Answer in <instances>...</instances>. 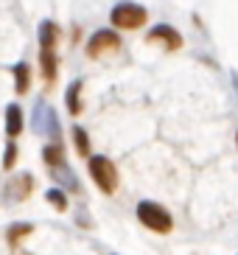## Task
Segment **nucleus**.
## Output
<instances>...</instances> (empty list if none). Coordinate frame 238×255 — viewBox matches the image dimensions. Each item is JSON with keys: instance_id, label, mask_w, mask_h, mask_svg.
<instances>
[{"instance_id": "nucleus-8", "label": "nucleus", "mask_w": 238, "mask_h": 255, "mask_svg": "<svg viewBox=\"0 0 238 255\" xmlns=\"http://www.w3.org/2000/svg\"><path fill=\"white\" fill-rule=\"evenodd\" d=\"M56 37H59V28H56L51 20H45V23L39 25V48H53Z\"/></svg>"}, {"instance_id": "nucleus-9", "label": "nucleus", "mask_w": 238, "mask_h": 255, "mask_svg": "<svg viewBox=\"0 0 238 255\" xmlns=\"http://www.w3.org/2000/svg\"><path fill=\"white\" fill-rule=\"evenodd\" d=\"M14 82H17V93H20V96L28 90V82H31L28 62H17V65H14Z\"/></svg>"}, {"instance_id": "nucleus-4", "label": "nucleus", "mask_w": 238, "mask_h": 255, "mask_svg": "<svg viewBox=\"0 0 238 255\" xmlns=\"http://www.w3.org/2000/svg\"><path fill=\"white\" fill-rule=\"evenodd\" d=\"M118 45H120V37L115 31H96L93 39L87 42V56L96 59V56H101L107 51H118Z\"/></svg>"}, {"instance_id": "nucleus-13", "label": "nucleus", "mask_w": 238, "mask_h": 255, "mask_svg": "<svg viewBox=\"0 0 238 255\" xmlns=\"http://www.w3.org/2000/svg\"><path fill=\"white\" fill-rule=\"evenodd\" d=\"M48 202H51L53 208L65 210V208H67V196H65V191H62V188H51V191H48Z\"/></svg>"}, {"instance_id": "nucleus-12", "label": "nucleus", "mask_w": 238, "mask_h": 255, "mask_svg": "<svg viewBox=\"0 0 238 255\" xmlns=\"http://www.w3.org/2000/svg\"><path fill=\"white\" fill-rule=\"evenodd\" d=\"M42 157H45V163H48V165H59V163H62V146H59V143L45 146Z\"/></svg>"}, {"instance_id": "nucleus-10", "label": "nucleus", "mask_w": 238, "mask_h": 255, "mask_svg": "<svg viewBox=\"0 0 238 255\" xmlns=\"http://www.w3.org/2000/svg\"><path fill=\"white\" fill-rule=\"evenodd\" d=\"M79 93H82V82H73L70 87H67V110H70V115H79L82 113V101H79Z\"/></svg>"}, {"instance_id": "nucleus-5", "label": "nucleus", "mask_w": 238, "mask_h": 255, "mask_svg": "<svg viewBox=\"0 0 238 255\" xmlns=\"http://www.w3.org/2000/svg\"><path fill=\"white\" fill-rule=\"evenodd\" d=\"M149 39L151 42H163L168 51H177V48L182 45V37H179L177 28H171V25H154V28L149 31Z\"/></svg>"}, {"instance_id": "nucleus-14", "label": "nucleus", "mask_w": 238, "mask_h": 255, "mask_svg": "<svg viewBox=\"0 0 238 255\" xmlns=\"http://www.w3.org/2000/svg\"><path fill=\"white\" fill-rule=\"evenodd\" d=\"M14 160H17V143H14V140H8V146H6V157H3V168H6V171H11Z\"/></svg>"}, {"instance_id": "nucleus-3", "label": "nucleus", "mask_w": 238, "mask_h": 255, "mask_svg": "<svg viewBox=\"0 0 238 255\" xmlns=\"http://www.w3.org/2000/svg\"><path fill=\"white\" fill-rule=\"evenodd\" d=\"M112 25L115 28H140L143 23H146V8L137 6V3H118V6L112 8V14H110Z\"/></svg>"}, {"instance_id": "nucleus-6", "label": "nucleus", "mask_w": 238, "mask_h": 255, "mask_svg": "<svg viewBox=\"0 0 238 255\" xmlns=\"http://www.w3.org/2000/svg\"><path fill=\"white\" fill-rule=\"evenodd\" d=\"M6 132H8V137H17L22 132V110L17 104L6 107Z\"/></svg>"}, {"instance_id": "nucleus-16", "label": "nucleus", "mask_w": 238, "mask_h": 255, "mask_svg": "<svg viewBox=\"0 0 238 255\" xmlns=\"http://www.w3.org/2000/svg\"><path fill=\"white\" fill-rule=\"evenodd\" d=\"M236 140H238V137H236Z\"/></svg>"}, {"instance_id": "nucleus-15", "label": "nucleus", "mask_w": 238, "mask_h": 255, "mask_svg": "<svg viewBox=\"0 0 238 255\" xmlns=\"http://www.w3.org/2000/svg\"><path fill=\"white\" fill-rule=\"evenodd\" d=\"M31 233V225H11L8 227V239L14 241V239H20V236H28Z\"/></svg>"}, {"instance_id": "nucleus-7", "label": "nucleus", "mask_w": 238, "mask_h": 255, "mask_svg": "<svg viewBox=\"0 0 238 255\" xmlns=\"http://www.w3.org/2000/svg\"><path fill=\"white\" fill-rule=\"evenodd\" d=\"M39 68H42V76L48 82L56 79V53H53V48H42L39 51Z\"/></svg>"}, {"instance_id": "nucleus-11", "label": "nucleus", "mask_w": 238, "mask_h": 255, "mask_svg": "<svg viewBox=\"0 0 238 255\" xmlns=\"http://www.w3.org/2000/svg\"><path fill=\"white\" fill-rule=\"evenodd\" d=\"M73 143L79 149V154H90V137L82 127H73Z\"/></svg>"}, {"instance_id": "nucleus-1", "label": "nucleus", "mask_w": 238, "mask_h": 255, "mask_svg": "<svg viewBox=\"0 0 238 255\" xmlns=\"http://www.w3.org/2000/svg\"><path fill=\"white\" fill-rule=\"evenodd\" d=\"M90 177L104 194H112L118 188V171H115V163L104 154H93L90 157Z\"/></svg>"}, {"instance_id": "nucleus-2", "label": "nucleus", "mask_w": 238, "mask_h": 255, "mask_svg": "<svg viewBox=\"0 0 238 255\" xmlns=\"http://www.w3.org/2000/svg\"><path fill=\"white\" fill-rule=\"evenodd\" d=\"M137 219H140V225H146L154 233H168L174 227L171 213L157 202H140L137 205Z\"/></svg>"}]
</instances>
